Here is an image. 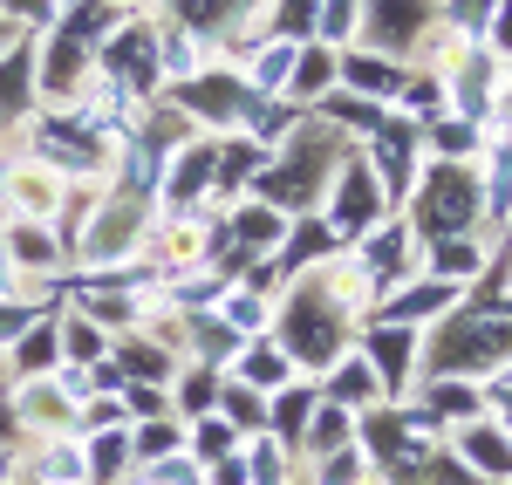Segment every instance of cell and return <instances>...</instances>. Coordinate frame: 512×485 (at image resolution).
Returning <instances> with one entry per match:
<instances>
[{
  "label": "cell",
  "mask_w": 512,
  "mask_h": 485,
  "mask_svg": "<svg viewBox=\"0 0 512 485\" xmlns=\"http://www.w3.org/2000/svg\"><path fill=\"white\" fill-rule=\"evenodd\" d=\"M403 205H410V233H417L424 246H431V240H472L478 212H485L478 164H444V158H431Z\"/></svg>",
  "instance_id": "obj_1"
},
{
  "label": "cell",
  "mask_w": 512,
  "mask_h": 485,
  "mask_svg": "<svg viewBox=\"0 0 512 485\" xmlns=\"http://www.w3.org/2000/svg\"><path fill=\"white\" fill-rule=\"evenodd\" d=\"M512 356V315H478V308H451L431 342V376H465V369H492Z\"/></svg>",
  "instance_id": "obj_2"
},
{
  "label": "cell",
  "mask_w": 512,
  "mask_h": 485,
  "mask_svg": "<svg viewBox=\"0 0 512 485\" xmlns=\"http://www.w3.org/2000/svg\"><path fill=\"white\" fill-rule=\"evenodd\" d=\"M280 349H287V363H308V369H328L349 356V322H342V308H328L321 301V281L315 294H294L287 308H280Z\"/></svg>",
  "instance_id": "obj_3"
},
{
  "label": "cell",
  "mask_w": 512,
  "mask_h": 485,
  "mask_svg": "<svg viewBox=\"0 0 512 485\" xmlns=\"http://www.w3.org/2000/svg\"><path fill=\"white\" fill-rule=\"evenodd\" d=\"M383 219H390V199H383L369 158H342L335 164V185H328V233H335V240H362V233L383 226Z\"/></svg>",
  "instance_id": "obj_4"
},
{
  "label": "cell",
  "mask_w": 512,
  "mask_h": 485,
  "mask_svg": "<svg viewBox=\"0 0 512 485\" xmlns=\"http://www.w3.org/2000/svg\"><path fill=\"white\" fill-rule=\"evenodd\" d=\"M417 137H424V130H417L410 117H383V130L369 137V171H376L390 212L410 199V185H417Z\"/></svg>",
  "instance_id": "obj_5"
},
{
  "label": "cell",
  "mask_w": 512,
  "mask_h": 485,
  "mask_svg": "<svg viewBox=\"0 0 512 485\" xmlns=\"http://www.w3.org/2000/svg\"><path fill=\"white\" fill-rule=\"evenodd\" d=\"M410 240H417V233H410V219H396V212L383 219V226H369V233H362V267H369L362 281H369V294H396V287L417 274V267L403 260Z\"/></svg>",
  "instance_id": "obj_6"
},
{
  "label": "cell",
  "mask_w": 512,
  "mask_h": 485,
  "mask_svg": "<svg viewBox=\"0 0 512 485\" xmlns=\"http://www.w3.org/2000/svg\"><path fill=\"white\" fill-rule=\"evenodd\" d=\"M362 356L376 369L383 397L410 390V369H417V328H390V322H362Z\"/></svg>",
  "instance_id": "obj_7"
},
{
  "label": "cell",
  "mask_w": 512,
  "mask_h": 485,
  "mask_svg": "<svg viewBox=\"0 0 512 485\" xmlns=\"http://www.w3.org/2000/svg\"><path fill=\"white\" fill-rule=\"evenodd\" d=\"M424 14H431V0H362V35L376 55H403L424 28Z\"/></svg>",
  "instance_id": "obj_8"
},
{
  "label": "cell",
  "mask_w": 512,
  "mask_h": 485,
  "mask_svg": "<svg viewBox=\"0 0 512 485\" xmlns=\"http://www.w3.org/2000/svg\"><path fill=\"white\" fill-rule=\"evenodd\" d=\"M246 103H253V82H239L233 69H205V76L185 82V110L205 123H239Z\"/></svg>",
  "instance_id": "obj_9"
},
{
  "label": "cell",
  "mask_w": 512,
  "mask_h": 485,
  "mask_svg": "<svg viewBox=\"0 0 512 485\" xmlns=\"http://www.w3.org/2000/svg\"><path fill=\"white\" fill-rule=\"evenodd\" d=\"M335 82L355 89V96H369V103H396L403 69H396V55H355V48H342L335 55Z\"/></svg>",
  "instance_id": "obj_10"
},
{
  "label": "cell",
  "mask_w": 512,
  "mask_h": 485,
  "mask_svg": "<svg viewBox=\"0 0 512 485\" xmlns=\"http://www.w3.org/2000/svg\"><path fill=\"white\" fill-rule=\"evenodd\" d=\"M103 69L117 76V89H151L158 82V35L151 28H123L103 55Z\"/></svg>",
  "instance_id": "obj_11"
},
{
  "label": "cell",
  "mask_w": 512,
  "mask_h": 485,
  "mask_svg": "<svg viewBox=\"0 0 512 485\" xmlns=\"http://www.w3.org/2000/svg\"><path fill=\"white\" fill-rule=\"evenodd\" d=\"M458 308V287H444V281H410V287H396L390 301L376 308V322H390V328H417V322H431V315H451Z\"/></svg>",
  "instance_id": "obj_12"
},
{
  "label": "cell",
  "mask_w": 512,
  "mask_h": 485,
  "mask_svg": "<svg viewBox=\"0 0 512 485\" xmlns=\"http://www.w3.org/2000/svg\"><path fill=\"white\" fill-rule=\"evenodd\" d=\"M458 458H465L472 472H485V479H512V431L472 417V424L458 431Z\"/></svg>",
  "instance_id": "obj_13"
},
{
  "label": "cell",
  "mask_w": 512,
  "mask_h": 485,
  "mask_svg": "<svg viewBox=\"0 0 512 485\" xmlns=\"http://www.w3.org/2000/svg\"><path fill=\"white\" fill-rule=\"evenodd\" d=\"M233 376L246 383V390L274 397V390L294 383V363H287V349H280V342H246V349H239V363H233Z\"/></svg>",
  "instance_id": "obj_14"
},
{
  "label": "cell",
  "mask_w": 512,
  "mask_h": 485,
  "mask_svg": "<svg viewBox=\"0 0 512 485\" xmlns=\"http://www.w3.org/2000/svg\"><path fill=\"white\" fill-rule=\"evenodd\" d=\"M424 260H431L424 274L444 281V287H472L478 274H485V246H478V240H431V246H424Z\"/></svg>",
  "instance_id": "obj_15"
},
{
  "label": "cell",
  "mask_w": 512,
  "mask_h": 485,
  "mask_svg": "<svg viewBox=\"0 0 512 485\" xmlns=\"http://www.w3.org/2000/svg\"><path fill=\"white\" fill-rule=\"evenodd\" d=\"M335 369V376H328V390H321V397H328V404H376V397H383V383H376V369H369V356H362V349H349V356H342V363H328Z\"/></svg>",
  "instance_id": "obj_16"
},
{
  "label": "cell",
  "mask_w": 512,
  "mask_h": 485,
  "mask_svg": "<svg viewBox=\"0 0 512 485\" xmlns=\"http://www.w3.org/2000/svg\"><path fill=\"white\" fill-rule=\"evenodd\" d=\"M301 445H308V458H328V451L355 445V410H349V404H328V397H321L315 417H308V431H301Z\"/></svg>",
  "instance_id": "obj_17"
},
{
  "label": "cell",
  "mask_w": 512,
  "mask_h": 485,
  "mask_svg": "<svg viewBox=\"0 0 512 485\" xmlns=\"http://www.w3.org/2000/svg\"><path fill=\"white\" fill-rule=\"evenodd\" d=\"M335 55H342V48H301V55H294V76H287V96H294V103H321V96H328V89H335Z\"/></svg>",
  "instance_id": "obj_18"
},
{
  "label": "cell",
  "mask_w": 512,
  "mask_h": 485,
  "mask_svg": "<svg viewBox=\"0 0 512 485\" xmlns=\"http://www.w3.org/2000/svg\"><path fill=\"white\" fill-rule=\"evenodd\" d=\"M308 417H315V390H308V383H287V390H274V410H267L274 445H301Z\"/></svg>",
  "instance_id": "obj_19"
},
{
  "label": "cell",
  "mask_w": 512,
  "mask_h": 485,
  "mask_svg": "<svg viewBox=\"0 0 512 485\" xmlns=\"http://www.w3.org/2000/svg\"><path fill=\"white\" fill-rule=\"evenodd\" d=\"M212 178H219V151H212V144H192V151H178V171H171V192H164V199L192 205Z\"/></svg>",
  "instance_id": "obj_20"
},
{
  "label": "cell",
  "mask_w": 512,
  "mask_h": 485,
  "mask_svg": "<svg viewBox=\"0 0 512 485\" xmlns=\"http://www.w3.org/2000/svg\"><path fill=\"white\" fill-rule=\"evenodd\" d=\"M315 110H321L328 123H349V130H362V137H376V130H383V117H390L383 103H369V96H355V89H328Z\"/></svg>",
  "instance_id": "obj_21"
},
{
  "label": "cell",
  "mask_w": 512,
  "mask_h": 485,
  "mask_svg": "<svg viewBox=\"0 0 512 485\" xmlns=\"http://www.w3.org/2000/svg\"><path fill=\"white\" fill-rule=\"evenodd\" d=\"M233 240L246 246V253H253V246L267 253V246L287 240V219H280L274 205H239V212H233Z\"/></svg>",
  "instance_id": "obj_22"
},
{
  "label": "cell",
  "mask_w": 512,
  "mask_h": 485,
  "mask_svg": "<svg viewBox=\"0 0 512 485\" xmlns=\"http://www.w3.org/2000/svg\"><path fill=\"white\" fill-rule=\"evenodd\" d=\"M335 246H342V240L328 233V219H308V226H294V233H287L274 274H294V260H315V253H335Z\"/></svg>",
  "instance_id": "obj_23"
},
{
  "label": "cell",
  "mask_w": 512,
  "mask_h": 485,
  "mask_svg": "<svg viewBox=\"0 0 512 485\" xmlns=\"http://www.w3.org/2000/svg\"><path fill=\"white\" fill-rule=\"evenodd\" d=\"M478 404H485V390H478V383H458V376H431V410H437V417H465V424H472Z\"/></svg>",
  "instance_id": "obj_24"
},
{
  "label": "cell",
  "mask_w": 512,
  "mask_h": 485,
  "mask_svg": "<svg viewBox=\"0 0 512 485\" xmlns=\"http://www.w3.org/2000/svg\"><path fill=\"white\" fill-rule=\"evenodd\" d=\"M355 28H362V0H321V14H315L321 48H342Z\"/></svg>",
  "instance_id": "obj_25"
},
{
  "label": "cell",
  "mask_w": 512,
  "mask_h": 485,
  "mask_svg": "<svg viewBox=\"0 0 512 485\" xmlns=\"http://www.w3.org/2000/svg\"><path fill=\"white\" fill-rule=\"evenodd\" d=\"M233 14H246V0H178L185 35H212V28H226Z\"/></svg>",
  "instance_id": "obj_26"
},
{
  "label": "cell",
  "mask_w": 512,
  "mask_h": 485,
  "mask_svg": "<svg viewBox=\"0 0 512 485\" xmlns=\"http://www.w3.org/2000/svg\"><path fill=\"white\" fill-rule=\"evenodd\" d=\"M431 151L444 164H465V158L478 164V123H465V117L458 123H431Z\"/></svg>",
  "instance_id": "obj_27"
},
{
  "label": "cell",
  "mask_w": 512,
  "mask_h": 485,
  "mask_svg": "<svg viewBox=\"0 0 512 485\" xmlns=\"http://www.w3.org/2000/svg\"><path fill=\"white\" fill-rule=\"evenodd\" d=\"M35 96H28V48H14L7 62H0V117H14V110H28Z\"/></svg>",
  "instance_id": "obj_28"
},
{
  "label": "cell",
  "mask_w": 512,
  "mask_h": 485,
  "mask_svg": "<svg viewBox=\"0 0 512 485\" xmlns=\"http://www.w3.org/2000/svg\"><path fill=\"white\" fill-rule=\"evenodd\" d=\"M294 55H301V41H274V48H267V55L253 62V89L267 96L274 82H287V76H294Z\"/></svg>",
  "instance_id": "obj_29"
},
{
  "label": "cell",
  "mask_w": 512,
  "mask_h": 485,
  "mask_svg": "<svg viewBox=\"0 0 512 485\" xmlns=\"http://www.w3.org/2000/svg\"><path fill=\"white\" fill-rule=\"evenodd\" d=\"M315 14H321V0H280V7H274V35L280 41L315 35Z\"/></svg>",
  "instance_id": "obj_30"
},
{
  "label": "cell",
  "mask_w": 512,
  "mask_h": 485,
  "mask_svg": "<svg viewBox=\"0 0 512 485\" xmlns=\"http://www.w3.org/2000/svg\"><path fill=\"white\" fill-rule=\"evenodd\" d=\"M492 14H499V0H444V21H451L458 35H485Z\"/></svg>",
  "instance_id": "obj_31"
},
{
  "label": "cell",
  "mask_w": 512,
  "mask_h": 485,
  "mask_svg": "<svg viewBox=\"0 0 512 485\" xmlns=\"http://www.w3.org/2000/svg\"><path fill=\"white\" fill-rule=\"evenodd\" d=\"M362 472H369V458H362V445H342L321 458V485H362Z\"/></svg>",
  "instance_id": "obj_32"
},
{
  "label": "cell",
  "mask_w": 512,
  "mask_h": 485,
  "mask_svg": "<svg viewBox=\"0 0 512 485\" xmlns=\"http://www.w3.org/2000/svg\"><path fill=\"white\" fill-rule=\"evenodd\" d=\"M219 417H226L233 431H239V424H253V431H260V424H267V397L239 383V390H226V410H219Z\"/></svg>",
  "instance_id": "obj_33"
},
{
  "label": "cell",
  "mask_w": 512,
  "mask_h": 485,
  "mask_svg": "<svg viewBox=\"0 0 512 485\" xmlns=\"http://www.w3.org/2000/svg\"><path fill=\"white\" fill-rule=\"evenodd\" d=\"M7 246H14V260H21V267H41V274L55 267V240H48V233H35V226H21Z\"/></svg>",
  "instance_id": "obj_34"
},
{
  "label": "cell",
  "mask_w": 512,
  "mask_h": 485,
  "mask_svg": "<svg viewBox=\"0 0 512 485\" xmlns=\"http://www.w3.org/2000/svg\"><path fill=\"white\" fill-rule=\"evenodd\" d=\"M192 451L198 458H233V424H226V417H205L198 438H192Z\"/></svg>",
  "instance_id": "obj_35"
},
{
  "label": "cell",
  "mask_w": 512,
  "mask_h": 485,
  "mask_svg": "<svg viewBox=\"0 0 512 485\" xmlns=\"http://www.w3.org/2000/svg\"><path fill=\"white\" fill-rule=\"evenodd\" d=\"M55 363V322H35V335H21V369H48Z\"/></svg>",
  "instance_id": "obj_36"
},
{
  "label": "cell",
  "mask_w": 512,
  "mask_h": 485,
  "mask_svg": "<svg viewBox=\"0 0 512 485\" xmlns=\"http://www.w3.org/2000/svg\"><path fill=\"white\" fill-rule=\"evenodd\" d=\"M178 397H185V410H192V417H198V410H212V404H219V376H212V369H192Z\"/></svg>",
  "instance_id": "obj_37"
},
{
  "label": "cell",
  "mask_w": 512,
  "mask_h": 485,
  "mask_svg": "<svg viewBox=\"0 0 512 485\" xmlns=\"http://www.w3.org/2000/svg\"><path fill=\"white\" fill-rule=\"evenodd\" d=\"M130 445H137V458H164V451H178V431L171 424H144Z\"/></svg>",
  "instance_id": "obj_38"
},
{
  "label": "cell",
  "mask_w": 512,
  "mask_h": 485,
  "mask_svg": "<svg viewBox=\"0 0 512 485\" xmlns=\"http://www.w3.org/2000/svg\"><path fill=\"white\" fill-rule=\"evenodd\" d=\"M485 48H492L499 62H512V0H499V14H492V28H485Z\"/></svg>",
  "instance_id": "obj_39"
},
{
  "label": "cell",
  "mask_w": 512,
  "mask_h": 485,
  "mask_svg": "<svg viewBox=\"0 0 512 485\" xmlns=\"http://www.w3.org/2000/svg\"><path fill=\"white\" fill-rule=\"evenodd\" d=\"M246 479H253V485H280V445H253V458H246Z\"/></svg>",
  "instance_id": "obj_40"
},
{
  "label": "cell",
  "mask_w": 512,
  "mask_h": 485,
  "mask_svg": "<svg viewBox=\"0 0 512 485\" xmlns=\"http://www.w3.org/2000/svg\"><path fill=\"white\" fill-rule=\"evenodd\" d=\"M96 349H103V335L82 328V322H69V356H96Z\"/></svg>",
  "instance_id": "obj_41"
},
{
  "label": "cell",
  "mask_w": 512,
  "mask_h": 485,
  "mask_svg": "<svg viewBox=\"0 0 512 485\" xmlns=\"http://www.w3.org/2000/svg\"><path fill=\"white\" fill-rule=\"evenodd\" d=\"M35 322V315H28V308H14V301H0V335H21V328Z\"/></svg>",
  "instance_id": "obj_42"
},
{
  "label": "cell",
  "mask_w": 512,
  "mask_h": 485,
  "mask_svg": "<svg viewBox=\"0 0 512 485\" xmlns=\"http://www.w3.org/2000/svg\"><path fill=\"white\" fill-rule=\"evenodd\" d=\"M219 485H246V458H219Z\"/></svg>",
  "instance_id": "obj_43"
},
{
  "label": "cell",
  "mask_w": 512,
  "mask_h": 485,
  "mask_svg": "<svg viewBox=\"0 0 512 485\" xmlns=\"http://www.w3.org/2000/svg\"><path fill=\"white\" fill-rule=\"evenodd\" d=\"M130 410H164V397H158V390H144V383H137V390H130Z\"/></svg>",
  "instance_id": "obj_44"
},
{
  "label": "cell",
  "mask_w": 512,
  "mask_h": 485,
  "mask_svg": "<svg viewBox=\"0 0 512 485\" xmlns=\"http://www.w3.org/2000/svg\"><path fill=\"white\" fill-rule=\"evenodd\" d=\"M0 472H7V458H0Z\"/></svg>",
  "instance_id": "obj_45"
},
{
  "label": "cell",
  "mask_w": 512,
  "mask_h": 485,
  "mask_svg": "<svg viewBox=\"0 0 512 485\" xmlns=\"http://www.w3.org/2000/svg\"><path fill=\"white\" fill-rule=\"evenodd\" d=\"M0 35H7V28H0Z\"/></svg>",
  "instance_id": "obj_46"
},
{
  "label": "cell",
  "mask_w": 512,
  "mask_h": 485,
  "mask_svg": "<svg viewBox=\"0 0 512 485\" xmlns=\"http://www.w3.org/2000/svg\"><path fill=\"white\" fill-rule=\"evenodd\" d=\"M506 431H512V424H506Z\"/></svg>",
  "instance_id": "obj_47"
}]
</instances>
